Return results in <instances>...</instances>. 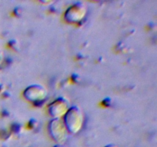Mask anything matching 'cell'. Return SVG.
I'll return each instance as SVG.
<instances>
[{"instance_id": "6da1fadb", "label": "cell", "mask_w": 157, "mask_h": 147, "mask_svg": "<svg viewBox=\"0 0 157 147\" xmlns=\"http://www.w3.org/2000/svg\"><path fill=\"white\" fill-rule=\"evenodd\" d=\"M64 125L70 134H77L79 133L84 126V113L78 106L70 107L64 116Z\"/></svg>"}, {"instance_id": "7a4b0ae2", "label": "cell", "mask_w": 157, "mask_h": 147, "mask_svg": "<svg viewBox=\"0 0 157 147\" xmlns=\"http://www.w3.org/2000/svg\"><path fill=\"white\" fill-rule=\"evenodd\" d=\"M48 133L57 144L63 145L68 138L69 133L62 119H52L48 124Z\"/></svg>"}, {"instance_id": "3957f363", "label": "cell", "mask_w": 157, "mask_h": 147, "mask_svg": "<svg viewBox=\"0 0 157 147\" xmlns=\"http://www.w3.org/2000/svg\"><path fill=\"white\" fill-rule=\"evenodd\" d=\"M87 9L82 2H77L69 6L64 13V19L71 24H78L84 19Z\"/></svg>"}, {"instance_id": "277c9868", "label": "cell", "mask_w": 157, "mask_h": 147, "mask_svg": "<svg viewBox=\"0 0 157 147\" xmlns=\"http://www.w3.org/2000/svg\"><path fill=\"white\" fill-rule=\"evenodd\" d=\"M48 96V90L41 84H32L26 87L23 91V96L26 100L38 104L45 100Z\"/></svg>"}, {"instance_id": "5b68a950", "label": "cell", "mask_w": 157, "mask_h": 147, "mask_svg": "<svg viewBox=\"0 0 157 147\" xmlns=\"http://www.w3.org/2000/svg\"><path fill=\"white\" fill-rule=\"evenodd\" d=\"M70 107V102L66 98L58 97L49 104L48 111L53 119H61Z\"/></svg>"}, {"instance_id": "8992f818", "label": "cell", "mask_w": 157, "mask_h": 147, "mask_svg": "<svg viewBox=\"0 0 157 147\" xmlns=\"http://www.w3.org/2000/svg\"><path fill=\"white\" fill-rule=\"evenodd\" d=\"M104 147H117V146L116 145H114V144H109V145H107Z\"/></svg>"}, {"instance_id": "52a82bcc", "label": "cell", "mask_w": 157, "mask_h": 147, "mask_svg": "<svg viewBox=\"0 0 157 147\" xmlns=\"http://www.w3.org/2000/svg\"><path fill=\"white\" fill-rule=\"evenodd\" d=\"M54 147H65L64 145H61V144H56Z\"/></svg>"}, {"instance_id": "ba28073f", "label": "cell", "mask_w": 157, "mask_h": 147, "mask_svg": "<svg viewBox=\"0 0 157 147\" xmlns=\"http://www.w3.org/2000/svg\"><path fill=\"white\" fill-rule=\"evenodd\" d=\"M2 58H3L2 53V52L0 51V63H1V62H2Z\"/></svg>"}]
</instances>
